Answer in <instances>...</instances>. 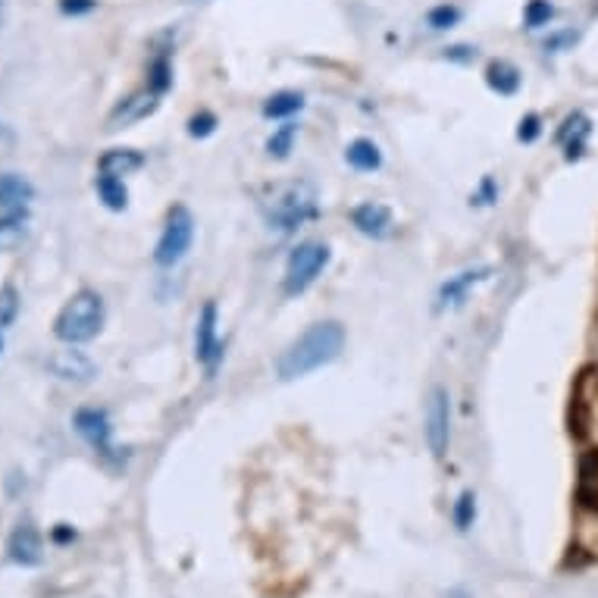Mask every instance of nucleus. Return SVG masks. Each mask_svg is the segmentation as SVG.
Listing matches in <instances>:
<instances>
[{"instance_id":"1","label":"nucleus","mask_w":598,"mask_h":598,"mask_svg":"<svg viewBox=\"0 0 598 598\" xmlns=\"http://www.w3.org/2000/svg\"><path fill=\"white\" fill-rule=\"evenodd\" d=\"M345 349V330L342 323L335 320H323V323H314L307 333H301L288 349L283 351L280 357V380L283 383H295L301 376L314 373L320 366L333 364L335 357Z\"/></svg>"},{"instance_id":"2","label":"nucleus","mask_w":598,"mask_h":598,"mask_svg":"<svg viewBox=\"0 0 598 598\" xmlns=\"http://www.w3.org/2000/svg\"><path fill=\"white\" fill-rule=\"evenodd\" d=\"M264 216L269 229L276 233H295L307 219L316 216V192L307 183L276 185L264 200Z\"/></svg>"},{"instance_id":"3","label":"nucleus","mask_w":598,"mask_h":598,"mask_svg":"<svg viewBox=\"0 0 598 598\" xmlns=\"http://www.w3.org/2000/svg\"><path fill=\"white\" fill-rule=\"evenodd\" d=\"M104 298L91 288L76 292L72 298L63 304V311L53 320V335L67 345H82L91 342L95 335L104 330Z\"/></svg>"},{"instance_id":"4","label":"nucleus","mask_w":598,"mask_h":598,"mask_svg":"<svg viewBox=\"0 0 598 598\" xmlns=\"http://www.w3.org/2000/svg\"><path fill=\"white\" fill-rule=\"evenodd\" d=\"M333 251L323 242H301L298 248L288 254L285 261V276H283V292L285 295H301L316 283V276L330 266Z\"/></svg>"},{"instance_id":"5","label":"nucleus","mask_w":598,"mask_h":598,"mask_svg":"<svg viewBox=\"0 0 598 598\" xmlns=\"http://www.w3.org/2000/svg\"><path fill=\"white\" fill-rule=\"evenodd\" d=\"M192 242H195V216L188 214V207L176 204V207H169L164 233L157 238L154 261L157 266H176L192 251Z\"/></svg>"},{"instance_id":"6","label":"nucleus","mask_w":598,"mask_h":598,"mask_svg":"<svg viewBox=\"0 0 598 598\" xmlns=\"http://www.w3.org/2000/svg\"><path fill=\"white\" fill-rule=\"evenodd\" d=\"M423 435H427V445H430L432 458L442 461L449 454L451 445V395L449 389L442 385H432L430 401H427V427H423Z\"/></svg>"},{"instance_id":"7","label":"nucleus","mask_w":598,"mask_h":598,"mask_svg":"<svg viewBox=\"0 0 598 598\" xmlns=\"http://www.w3.org/2000/svg\"><path fill=\"white\" fill-rule=\"evenodd\" d=\"M72 427H76V432L82 435L91 449L98 451L104 461H119L117 449H114V427H110V416L104 414L100 408H82V411H76Z\"/></svg>"},{"instance_id":"8","label":"nucleus","mask_w":598,"mask_h":598,"mask_svg":"<svg viewBox=\"0 0 598 598\" xmlns=\"http://www.w3.org/2000/svg\"><path fill=\"white\" fill-rule=\"evenodd\" d=\"M157 107H160V95L145 85V88H138V91H133V95H126V98L119 100L117 107H114V114H110V119H107V129H110V133L129 129L135 122L148 119Z\"/></svg>"},{"instance_id":"9","label":"nucleus","mask_w":598,"mask_h":598,"mask_svg":"<svg viewBox=\"0 0 598 598\" xmlns=\"http://www.w3.org/2000/svg\"><path fill=\"white\" fill-rule=\"evenodd\" d=\"M216 326H219L216 304L214 301H207V304L200 307L198 323H195V357H198V364H204L207 370H214V366L223 361V342H219Z\"/></svg>"},{"instance_id":"10","label":"nucleus","mask_w":598,"mask_h":598,"mask_svg":"<svg viewBox=\"0 0 598 598\" xmlns=\"http://www.w3.org/2000/svg\"><path fill=\"white\" fill-rule=\"evenodd\" d=\"M492 276V266H477V269H464L458 276H449V283L439 285L435 292V311H454L467 301V295L477 288L480 283H486Z\"/></svg>"},{"instance_id":"11","label":"nucleus","mask_w":598,"mask_h":598,"mask_svg":"<svg viewBox=\"0 0 598 598\" xmlns=\"http://www.w3.org/2000/svg\"><path fill=\"white\" fill-rule=\"evenodd\" d=\"M7 555H10V561L19 567L41 565V558H45V539H41V532L35 530V523L22 520L17 530L10 532V539H7Z\"/></svg>"},{"instance_id":"12","label":"nucleus","mask_w":598,"mask_h":598,"mask_svg":"<svg viewBox=\"0 0 598 598\" xmlns=\"http://www.w3.org/2000/svg\"><path fill=\"white\" fill-rule=\"evenodd\" d=\"M589 373H592V366L580 370V376L574 383V392H570V408H567V430H570V435L577 442H582L589 435V430H592V401H589V392H586Z\"/></svg>"},{"instance_id":"13","label":"nucleus","mask_w":598,"mask_h":598,"mask_svg":"<svg viewBox=\"0 0 598 598\" xmlns=\"http://www.w3.org/2000/svg\"><path fill=\"white\" fill-rule=\"evenodd\" d=\"M577 508L586 514H598V449H586L577 461Z\"/></svg>"},{"instance_id":"14","label":"nucleus","mask_w":598,"mask_h":598,"mask_svg":"<svg viewBox=\"0 0 598 598\" xmlns=\"http://www.w3.org/2000/svg\"><path fill=\"white\" fill-rule=\"evenodd\" d=\"M351 226L366 238H385L395 229V216L380 200H366V204H357L351 210Z\"/></svg>"},{"instance_id":"15","label":"nucleus","mask_w":598,"mask_h":598,"mask_svg":"<svg viewBox=\"0 0 598 598\" xmlns=\"http://www.w3.org/2000/svg\"><path fill=\"white\" fill-rule=\"evenodd\" d=\"M589 135H592V122H589V117L580 114V110H574V114L561 122V129H558V145L565 148L567 164L580 160L582 154H586Z\"/></svg>"},{"instance_id":"16","label":"nucleus","mask_w":598,"mask_h":598,"mask_svg":"<svg viewBox=\"0 0 598 598\" xmlns=\"http://www.w3.org/2000/svg\"><path fill=\"white\" fill-rule=\"evenodd\" d=\"M35 198V185L19 173H0V214L26 210Z\"/></svg>"},{"instance_id":"17","label":"nucleus","mask_w":598,"mask_h":598,"mask_svg":"<svg viewBox=\"0 0 598 598\" xmlns=\"http://www.w3.org/2000/svg\"><path fill=\"white\" fill-rule=\"evenodd\" d=\"M50 370H53V376H60V380H67V383H88L91 376H95V364L85 357L82 351H60V354H53L50 357Z\"/></svg>"},{"instance_id":"18","label":"nucleus","mask_w":598,"mask_h":598,"mask_svg":"<svg viewBox=\"0 0 598 598\" xmlns=\"http://www.w3.org/2000/svg\"><path fill=\"white\" fill-rule=\"evenodd\" d=\"M100 173H107V176H133L138 169L145 167V154L135 148H114L107 150L104 157H100Z\"/></svg>"},{"instance_id":"19","label":"nucleus","mask_w":598,"mask_h":598,"mask_svg":"<svg viewBox=\"0 0 598 598\" xmlns=\"http://www.w3.org/2000/svg\"><path fill=\"white\" fill-rule=\"evenodd\" d=\"M29 238V210L0 214V254L17 251Z\"/></svg>"},{"instance_id":"20","label":"nucleus","mask_w":598,"mask_h":598,"mask_svg":"<svg viewBox=\"0 0 598 598\" xmlns=\"http://www.w3.org/2000/svg\"><path fill=\"white\" fill-rule=\"evenodd\" d=\"M345 160L357 173H376L383 167V150L376 148V141H370V138H357L345 148Z\"/></svg>"},{"instance_id":"21","label":"nucleus","mask_w":598,"mask_h":598,"mask_svg":"<svg viewBox=\"0 0 598 598\" xmlns=\"http://www.w3.org/2000/svg\"><path fill=\"white\" fill-rule=\"evenodd\" d=\"M486 85L492 91H499L501 98H511V95H517V88H520V69L514 63H508V60H492L486 67Z\"/></svg>"},{"instance_id":"22","label":"nucleus","mask_w":598,"mask_h":598,"mask_svg":"<svg viewBox=\"0 0 598 598\" xmlns=\"http://www.w3.org/2000/svg\"><path fill=\"white\" fill-rule=\"evenodd\" d=\"M95 192L104 200V207H110V210H126L129 207V188H126V183L119 176L100 173L98 179H95Z\"/></svg>"},{"instance_id":"23","label":"nucleus","mask_w":598,"mask_h":598,"mask_svg":"<svg viewBox=\"0 0 598 598\" xmlns=\"http://www.w3.org/2000/svg\"><path fill=\"white\" fill-rule=\"evenodd\" d=\"M301 107H304V98H301L298 91H276V95H269V98L264 100V117L288 119L301 114Z\"/></svg>"},{"instance_id":"24","label":"nucleus","mask_w":598,"mask_h":598,"mask_svg":"<svg viewBox=\"0 0 598 598\" xmlns=\"http://www.w3.org/2000/svg\"><path fill=\"white\" fill-rule=\"evenodd\" d=\"M295 138H298V126L295 122H285L276 133L266 138V154L276 157V160H285L292 148H295Z\"/></svg>"},{"instance_id":"25","label":"nucleus","mask_w":598,"mask_h":598,"mask_svg":"<svg viewBox=\"0 0 598 598\" xmlns=\"http://www.w3.org/2000/svg\"><path fill=\"white\" fill-rule=\"evenodd\" d=\"M451 520H454V527L461 532H467L473 523H477V496L464 489L458 501H454V508H451Z\"/></svg>"},{"instance_id":"26","label":"nucleus","mask_w":598,"mask_h":598,"mask_svg":"<svg viewBox=\"0 0 598 598\" xmlns=\"http://www.w3.org/2000/svg\"><path fill=\"white\" fill-rule=\"evenodd\" d=\"M169 85H173V67H169V60L160 53V57H154L148 67V88H154L160 98L169 91Z\"/></svg>"},{"instance_id":"27","label":"nucleus","mask_w":598,"mask_h":598,"mask_svg":"<svg viewBox=\"0 0 598 598\" xmlns=\"http://www.w3.org/2000/svg\"><path fill=\"white\" fill-rule=\"evenodd\" d=\"M551 17H555V7L549 0H530L527 10H523V26L527 29H542V26H549Z\"/></svg>"},{"instance_id":"28","label":"nucleus","mask_w":598,"mask_h":598,"mask_svg":"<svg viewBox=\"0 0 598 598\" xmlns=\"http://www.w3.org/2000/svg\"><path fill=\"white\" fill-rule=\"evenodd\" d=\"M458 22H461V10H458V7H449V3L435 7V10H430V17H427V26H430L432 32H445V29H454Z\"/></svg>"},{"instance_id":"29","label":"nucleus","mask_w":598,"mask_h":598,"mask_svg":"<svg viewBox=\"0 0 598 598\" xmlns=\"http://www.w3.org/2000/svg\"><path fill=\"white\" fill-rule=\"evenodd\" d=\"M19 316V292L13 285L0 288V330L13 326V320Z\"/></svg>"},{"instance_id":"30","label":"nucleus","mask_w":598,"mask_h":598,"mask_svg":"<svg viewBox=\"0 0 598 598\" xmlns=\"http://www.w3.org/2000/svg\"><path fill=\"white\" fill-rule=\"evenodd\" d=\"M216 133V117L210 110H200L195 117L188 119V135L192 138H207V135Z\"/></svg>"},{"instance_id":"31","label":"nucleus","mask_w":598,"mask_h":598,"mask_svg":"<svg viewBox=\"0 0 598 598\" xmlns=\"http://www.w3.org/2000/svg\"><path fill=\"white\" fill-rule=\"evenodd\" d=\"M539 135H542V119H539V114H527V117L520 119V126H517V141L532 145Z\"/></svg>"},{"instance_id":"32","label":"nucleus","mask_w":598,"mask_h":598,"mask_svg":"<svg viewBox=\"0 0 598 598\" xmlns=\"http://www.w3.org/2000/svg\"><path fill=\"white\" fill-rule=\"evenodd\" d=\"M470 200H473V204H496V200H499V188H496V183L486 176L480 185V192H473V198Z\"/></svg>"},{"instance_id":"33","label":"nucleus","mask_w":598,"mask_h":598,"mask_svg":"<svg viewBox=\"0 0 598 598\" xmlns=\"http://www.w3.org/2000/svg\"><path fill=\"white\" fill-rule=\"evenodd\" d=\"M60 10L67 17H82V13H91L95 10V0H60Z\"/></svg>"},{"instance_id":"34","label":"nucleus","mask_w":598,"mask_h":598,"mask_svg":"<svg viewBox=\"0 0 598 598\" xmlns=\"http://www.w3.org/2000/svg\"><path fill=\"white\" fill-rule=\"evenodd\" d=\"M577 41V32H565V35H555L551 41H546V50H551V53H558V50L565 48V45H574Z\"/></svg>"},{"instance_id":"35","label":"nucleus","mask_w":598,"mask_h":598,"mask_svg":"<svg viewBox=\"0 0 598 598\" xmlns=\"http://www.w3.org/2000/svg\"><path fill=\"white\" fill-rule=\"evenodd\" d=\"M445 57H449V60H458V63H467V60H473V57H477V50L458 45V48L445 50Z\"/></svg>"},{"instance_id":"36","label":"nucleus","mask_w":598,"mask_h":598,"mask_svg":"<svg viewBox=\"0 0 598 598\" xmlns=\"http://www.w3.org/2000/svg\"><path fill=\"white\" fill-rule=\"evenodd\" d=\"M50 536H53V542L67 546V542H72V539H76V530H72V527H67V523H57Z\"/></svg>"},{"instance_id":"37","label":"nucleus","mask_w":598,"mask_h":598,"mask_svg":"<svg viewBox=\"0 0 598 598\" xmlns=\"http://www.w3.org/2000/svg\"><path fill=\"white\" fill-rule=\"evenodd\" d=\"M442 598H473V592H467V589H451Z\"/></svg>"},{"instance_id":"38","label":"nucleus","mask_w":598,"mask_h":598,"mask_svg":"<svg viewBox=\"0 0 598 598\" xmlns=\"http://www.w3.org/2000/svg\"><path fill=\"white\" fill-rule=\"evenodd\" d=\"M183 3H210V0H183Z\"/></svg>"},{"instance_id":"39","label":"nucleus","mask_w":598,"mask_h":598,"mask_svg":"<svg viewBox=\"0 0 598 598\" xmlns=\"http://www.w3.org/2000/svg\"><path fill=\"white\" fill-rule=\"evenodd\" d=\"M0 351H3V339H0Z\"/></svg>"},{"instance_id":"40","label":"nucleus","mask_w":598,"mask_h":598,"mask_svg":"<svg viewBox=\"0 0 598 598\" xmlns=\"http://www.w3.org/2000/svg\"><path fill=\"white\" fill-rule=\"evenodd\" d=\"M0 7H3V0H0Z\"/></svg>"}]
</instances>
